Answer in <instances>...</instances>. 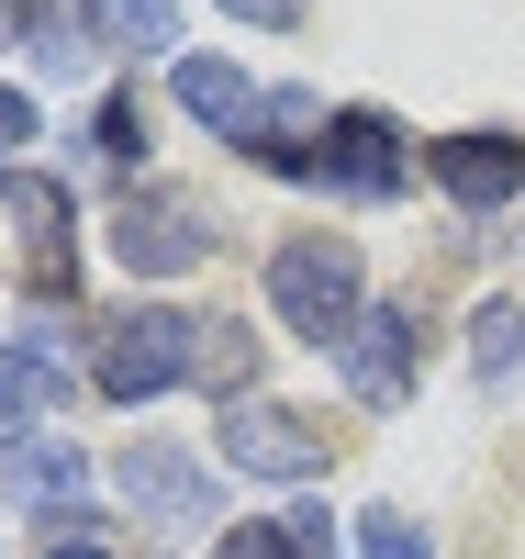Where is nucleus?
<instances>
[{
  "label": "nucleus",
  "mask_w": 525,
  "mask_h": 559,
  "mask_svg": "<svg viewBox=\"0 0 525 559\" xmlns=\"http://www.w3.org/2000/svg\"><path fill=\"white\" fill-rule=\"evenodd\" d=\"M213 559H302V548H291V526H224Z\"/></svg>",
  "instance_id": "17"
},
{
  "label": "nucleus",
  "mask_w": 525,
  "mask_h": 559,
  "mask_svg": "<svg viewBox=\"0 0 525 559\" xmlns=\"http://www.w3.org/2000/svg\"><path fill=\"white\" fill-rule=\"evenodd\" d=\"M358 559H425V526H414V515H369Z\"/></svg>",
  "instance_id": "18"
},
{
  "label": "nucleus",
  "mask_w": 525,
  "mask_h": 559,
  "mask_svg": "<svg viewBox=\"0 0 525 559\" xmlns=\"http://www.w3.org/2000/svg\"><path fill=\"white\" fill-rule=\"evenodd\" d=\"M0 146H34V102L23 90H0Z\"/></svg>",
  "instance_id": "21"
},
{
  "label": "nucleus",
  "mask_w": 525,
  "mask_h": 559,
  "mask_svg": "<svg viewBox=\"0 0 525 559\" xmlns=\"http://www.w3.org/2000/svg\"><path fill=\"white\" fill-rule=\"evenodd\" d=\"M57 403H68V358H57V336L34 324V336L0 347V437H23L34 414H57Z\"/></svg>",
  "instance_id": "9"
},
{
  "label": "nucleus",
  "mask_w": 525,
  "mask_h": 559,
  "mask_svg": "<svg viewBox=\"0 0 525 559\" xmlns=\"http://www.w3.org/2000/svg\"><path fill=\"white\" fill-rule=\"evenodd\" d=\"M90 12H102V34L123 57H179V12L168 0H90Z\"/></svg>",
  "instance_id": "14"
},
{
  "label": "nucleus",
  "mask_w": 525,
  "mask_h": 559,
  "mask_svg": "<svg viewBox=\"0 0 525 559\" xmlns=\"http://www.w3.org/2000/svg\"><path fill=\"white\" fill-rule=\"evenodd\" d=\"M437 191L458 213H503L525 191V146H514V134H448V146H437Z\"/></svg>",
  "instance_id": "7"
},
{
  "label": "nucleus",
  "mask_w": 525,
  "mask_h": 559,
  "mask_svg": "<svg viewBox=\"0 0 525 559\" xmlns=\"http://www.w3.org/2000/svg\"><path fill=\"white\" fill-rule=\"evenodd\" d=\"M34 12L45 0H0V45H34Z\"/></svg>",
  "instance_id": "22"
},
{
  "label": "nucleus",
  "mask_w": 525,
  "mask_h": 559,
  "mask_svg": "<svg viewBox=\"0 0 525 559\" xmlns=\"http://www.w3.org/2000/svg\"><path fill=\"white\" fill-rule=\"evenodd\" d=\"M179 112L213 123V134H247L258 90H247V68H224V57H179Z\"/></svg>",
  "instance_id": "13"
},
{
  "label": "nucleus",
  "mask_w": 525,
  "mask_h": 559,
  "mask_svg": "<svg viewBox=\"0 0 525 559\" xmlns=\"http://www.w3.org/2000/svg\"><path fill=\"white\" fill-rule=\"evenodd\" d=\"M79 448L68 437H23V448H0V492L34 503V515H79Z\"/></svg>",
  "instance_id": "10"
},
{
  "label": "nucleus",
  "mask_w": 525,
  "mask_h": 559,
  "mask_svg": "<svg viewBox=\"0 0 525 559\" xmlns=\"http://www.w3.org/2000/svg\"><path fill=\"white\" fill-rule=\"evenodd\" d=\"M190 369H202V313L146 302V313H112V324H102V358H90V381H102L112 403H157V392L190 381Z\"/></svg>",
  "instance_id": "2"
},
{
  "label": "nucleus",
  "mask_w": 525,
  "mask_h": 559,
  "mask_svg": "<svg viewBox=\"0 0 525 559\" xmlns=\"http://www.w3.org/2000/svg\"><path fill=\"white\" fill-rule=\"evenodd\" d=\"M0 213H12L23 236H34V269L68 292V224H79V213H68V191H57V179H23V168H0Z\"/></svg>",
  "instance_id": "11"
},
{
  "label": "nucleus",
  "mask_w": 525,
  "mask_h": 559,
  "mask_svg": "<svg viewBox=\"0 0 525 559\" xmlns=\"http://www.w3.org/2000/svg\"><path fill=\"white\" fill-rule=\"evenodd\" d=\"M469 369H481V381L525 369V302H481L469 313Z\"/></svg>",
  "instance_id": "15"
},
{
  "label": "nucleus",
  "mask_w": 525,
  "mask_h": 559,
  "mask_svg": "<svg viewBox=\"0 0 525 559\" xmlns=\"http://www.w3.org/2000/svg\"><path fill=\"white\" fill-rule=\"evenodd\" d=\"M112 258L134 280H179V269L213 258V213L190 202V191H168V179H146V191L112 202Z\"/></svg>",
  "instance_id": "3"
},
{
  "label": "nucleus",
  "mask_w": 525,
  "mask_h": 559,
  "mask_svg": "<svg viewBox=\"0 0 525 559\" xmlns=\"http://www.w3.org/2000/svg\"><path fill=\"white\" fill-rule=\"evenodd\" d=\"M112 481H123L134 503H146V515H157V526H202V515H213V481H202V471H190V459H179V448H157V437H134V448L112 459Z\"/></svg>",
  "instance_id": "8"
},
{
  "label": "nucleus",
  "mask_w": 525,
  "mask_h": 559,
  "mask_svg": "<svg viewBox=\"0 0 525 559\" xmlns=\"http://www.w3.org/2000/svg\"><path fill=\"white\" fill-rule=\"evenodd\" d=\"M336 369H347L358 403H403V392H414V313H403V302H369V313L347 324Z\"/></svg>",
  "instance_id": "6"
},
{
  "label": "nucleus",
  "mask_w": 525,
  "mask_h": 559,
  "mask_svg": "<svg viewBox=\"0 0 525 559\" xmlns=\"http://www.w3.org/2000/svg\"><path fill=\"white\" fill-rule=\"evenodd\" d=\"M134 134H146V102H134V90H112L102 123H90V157H102V168H134Z\"/></svg>",
  "instance_id": "16"
},
{
  "label": "nucleus",
  "mask_w": 525,
  "mask_h": 559,
  "mask_svg": "<svg viewBox=\"0 0 525 559\" xmlns=\"http://www.w3.org/2000/svg\"><path fill=\"white\" fill-rule=\"evenodd\" d=\"M291 548H302V559H336V526H324V503H302V515H291Z\"/></svg>",
  "instance_id": "20"
},
{
  "label": "nucleus",
  "mask_w": 525,
  "mask_h": 559,
  "mask_svg": "<svg viewBox=\"0 0 525 559\" xmlns=\"http://www.w3.org/2000/svg\"><path fill=\"white\" fill-rule=\"evenodd\" d=\"M313 179H336L347 202H392L403 179H414V157H403V123H392V112H336V123H324V157H313Z\"/></svg>",
  "instance_id": "5"
},
{
  "label": "nucleus",
  "mask_w": 525,
  "mask_h": 559,
  "mask_svg": "<svg viewBox=\"0 0 525 559\" xmlns=\"http://www.w3.org/2000/svg\"><path fill=\"white\" fill-rule=\"evenodd\" d=\"M224 459L235 471H258V481H324V426L291 403H224Z\"/></svg>",
  "instance_id": "4"
},
{
  "label": "nucleus",
  "mask_w": 525,
  "mask_h": 559,
  "mask_svg": "<svg viewBox=\"0 0 525 559\" xmlns=\"http://www.w3.org/2000/svg\"><path fill=\"white\" fill-rule=\"evenodd\" d=\"M313 134H324V102H313V90H269L235 146H258L269 168H302V179H313Z\"/></svg>",
  "instance_id": "12"
},
{
  "label": "nucleus",
  "mask_w": 525,
  "mask_h": 559,
  "mask_svg": "<svg viewBox=\"0 0 525 559\" xmlns=\"http://www.w3.org/2000/svg\"><path fill=\"white\" fill-rule=\"evenodd\" d=\"M224 12H235V23H258V34H291V23H302V0H224Z\"/></svg>",
  "instance_id": "19"
},
{
  "label": "nucleus",
  "mask_w": 525,
  "mask_h": 559,
  "mask_svg": "<svg viewBox=\"0 0 525 559\" xmlns=\"http://www.w3.org/2000/svg\"><path fill=\"white\" fill-rule=\"evenodd\" d=\"M45 559H112L102 537H45Z\"/></svg>",
  "instance_id": "23"
},
{
  "label": "nucleus",
  "mask_w": 525,
  "mask_h": 559,
  "mask_svg": "<svg viewBox=\"0 0 525 559\" xmlns=\"http://www.w3.org/2000/svg\"><path fill=\"white\" fill-rule=\"evenodd\" d=\"M269 313L291 324L302 347H347V324L369 313V269L347 236H291L269 258Z\"/></svg>",
  "instance_id": "1"
}]
</instances>
